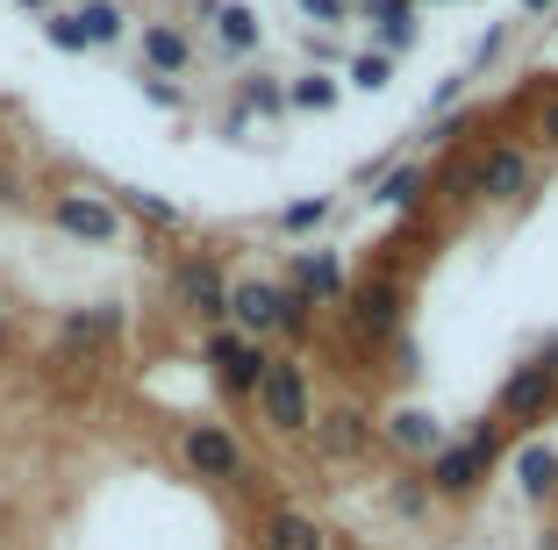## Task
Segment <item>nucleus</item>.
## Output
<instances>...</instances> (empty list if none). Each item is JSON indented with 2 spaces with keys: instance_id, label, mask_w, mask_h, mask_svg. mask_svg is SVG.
Segmentation results:
<instances>
[{
  "instance_id": "22",
  "label": "nucleus",
  "mask_w": 558,
  "mask_h": 550,
  "mask_svg": "<svg viewBox=\"0 0 558 550\" xmlns=\"http://www.w3.org/2000/svg\"><path fill=\"white\" fill-rule=\"evenodd\" d=\"M429 186V164H395L387 179H373V208H415Z\"/></svg>"
},
{
  "instance_id": "28",
  "label": "nucleus",
  "mask_w": 558,
  "mask_h": 550,
  "mask_svg": "<svg viewBox=\"0 0 558 550\" xmlns=\"http://www.w3.org/2000/svg\"><path fill=\"white\" fill-rule=\"evenodd\" d=\"M437 186H444V200H480V172H473V158H451L437 172Z\"/></svg>"
},
{
  "instance_id": "14",
  "label": "nucleus",
  "mask_w": 558,
  "mask_h": 550,
  "mask_svg": "<svg viewBox=\"0 0 558 550\" xmlns=\"http://www.w3.org/2000/svg\"><path fill=\"white\" fill-rule=\"evenodd\" d=\"M379 437L395 443L401 457H437V451H444V421L429 415V407H395V415H387V429H379Z\"/></svg>"
},
{
  "instance_id": "36",
  "label": "nucleus",
  "mask_w": 558,
  "mask_h": 550,
  "mask_svg": "<svg viewBox=\"0 0 558 550\" xmlns=\"http://www.w3.org/2000/svg\"><path fill=\"white\" fill-rule=\"evenodd\" d=\"M551 8H558V0H523V15H551Z\"/></svg>"
},
{
  "instance_id": "33",
  "label": "nucleus",
  "mask_w": 558,
  "mask_h": 550,
  "mask_svg": "<svg viewBox=\"0 0 558 550\" xmlns=\"http://www.w3.org/2000/svg\"><path fill=\"white\" fill-rule=\"evenodd\" d=\"M537 136H544V150H558V94L537 108Z\"/></svg>"
},
{
  "instance_id": "38",
  "label": "nucleus",
  "mask_w": 558,
  "mask_h": 550,
  "mask_svg": "<svg viewBox=\"0 0 558 550\" xmlns=\"http://www.w3.org/2000/svg\"><path fill=\"white\" fill-rule=\"evenodd\" d=\"M0 329H8V301H0Z\"/></svg>"
},
{
  "instance_id": "37",
  "label": "nucleus",
  "mask_w": 558,
  "mask_h": 550,
  "mask_svg": "<svg viewBox=\"0 0 558 550\" xmlns=\"http://www.w3.org/2000/svg\"><path fill=\"white\" fill-rule=\"evenodd\" d=\"M15 8H29V15H50V0H15Z\"/></svg>"
},
{
  "instance_id": "8",
  "label": "nucleus",
  "mask_w": 558,
  "mask_h": 550,
  "mask_svg": "<svg viewBox=\"0 0 558 550\" xmlns=\"http://www.w3.org/2000/svg\"><path fill=\"white\" fill-rule=\"evenodd\" d=\"M315 451L329 457V465H359V457H373V443H379V421L365 415V407H323V415H315Z\"/></svg>"
},
{
  "instance_id": "39",
  "label": "nucleus",
  "mask_w": 558,
  "mask_h": 550,
  "mask_svg": "<svg viewBox=\"0 0 558 550\" xmlns=\"http://www.w3.org/2000/svg\"><path fill=\"white\" fill-rule=\"evenodd\" d=\"M344 8H365V0H344Z\"/></svg>"
},
{
  "instance_id": "30",
  "label": "nucleus",
  "mask_w": 558,
  "mask_h": 550,
  "mask_svg": "<svg viewBox=\"0 0 558 550\" xmlns=\"http://www.w3.org/2000/svg\"><path fill=\"white\" fill-rule=\"evenodd\" d=\"M301 15H308L315 29H344V15H351V8H344V0H301Z\"/></svg>"
},
{
  "instance_id": "11",
  "label": "nucleus",
  "mask_w": 558,
  "mask_h": 550,
  "mask_svg": "<svg viewBox=\"0 0 558 550\" xmlns=\"http://www.w3.org/2000/svg\"><path fill=\"white\" fill-rule=\"evenodd\" d=\"M222 329H236L251 343L279 337V279H230V322Z\"/></svg>"
},
{
  "instance_id": "40",
  "label": "nucleus",
  "mask_w": 558,
  "mask_h": 550,
  "mask_svg": "<svg viewBox=\"0 0 558 550\" xmlns=\"http://www.w3.org/2000/svg\"><path fill=\"white\" fill-rule=\"evenodd\" d=\"M551 22H558V8H551Z\"/></svg>"
},
{
  "instance_id": "32",
  "label": "nucleus",
  "mask_w": 558,
  "mask_h": 550,
  "mask_svg": "<svg viewBox=\"0 0 558 550\" xmlns=\"http://www.w3.org/2000/svg\"><path fill=\"white\" fill-rule=\"evenodd\" d=\"M473 122H480L473 108H451V114H437V130H429V144H451V136H465Z\"/></svg>"
},
{
  "instance_id": "25",
  "label": "nucleus",
  "mask_w": 558,
  "mask_h": 550,
  "mask_svg": "<svg viewBox=\"0 0 558 550\" xmlns=\"http://www.w3.org/2000/svg\"><path fill=\"white\" fill-rule=\"evenodd\" d=\"M308 329H315V301L301 286H279V337H287V343H308Z\"/></svg>"
},
{
  "instance_id": "21",
  "label": "nucleus",
  "mask_w": 558,
  "mask_h": 550,
  "mask_svg": "<svg viewBox=\"0 0 558 550\" xmlns=\"http://www.w3.org/2000/svg\"><path fill=\"white\" fill-rule=\"evenodd\" d=\"M515 486H523L530 501H551V493H558V451H551V443L530 437L523 451H515Z\"/></svg>"
},
{
  "instance_id": "5",
  "label": "nucleus",
  "mask_w": 558,
  "mask_h": 550,
  "mask_svg": "<svg viewBox=\"0 0 558 550\" xmlns=\"http://www.w3.org/2000/svg\"><path fill=\"white\" fill-rule=\"evenodd\" d=\"M50 229L72 243H94V250H108V243H122V215L108 194H86V186H72V194H50Z\"/></svg>"
},
{
  "instance_id": "4",
  "label": "nucleus",
  "mask_w": 558,
  "mask_h": 550,
  "mask_svg": "<svg viewBox=\"0 0 558 550\" xmlns=\"http://www.w3.org/2000/svg\"><path fill=\"white\" fill-rule=\"evenodd\" d=\"M172 308H186L194 322L222 329L230 322V272H222L208 250H186V258L172 265Z\"/></svg>"
},
{
  "instance_id": "7",
  "label": "nucleus",
  "mask_w": 558,
  "mask_h": 550,
  "mask_svg": "<svg viewBox=\"0 0 558 550\" xmlns=\"http://www.w3.org/2000/svg\"><path fill=\"white\" fill-rule=\"evenodd\" d=\"M201 357L215 365V387L230 393V401H251L258 393V379H265V343H251V337H236V329H208V343H201Z\"/></svg>"
},
{
  "instance_id": "16",
  "label": "nucleus",
  "mask_w": 558,
  "mask_h": 550,
  "mask_svg": "<svg viewBox=\"0 0 558 550\" xmlns=\"http://www.w3.org/2000/svg\"><path fill=\"white\" fill-rule=\"evenodd\" d=\"M365 15H373L379 58H401L415 44V0H365Z\"/></svg>"
},
{
  "instance_id": "26",
  "label": "nucleus",
  "mask_w": 558,
  "mask_h": 550,
  "mask_svg": "<svg viewBox=\"0 0 558 550\" xmlns=\"http://www.w3.org/2000/svg\"><path fill=\"white\" fill-rule=\"evenodd\" d=\"M323 222H329V194H308V200H294V208H279V229H287V236H315Z\"/></svg>"
},
{
  "instance_id": "23",
  "label": "nucleus",
  "mask_w": 558,
  "mask_h": 550,
  "mask_svg": "<svg viewBox=\"0 0 558 550\" xmlns=\"http://www.w3.org/2000/svg\"><path fill=\"white\" fill-rule=\"evenodd\" d=\"M337 94H344V86L329 80L323 65H315V72H294V80H287V108H301V114H329V108H337Z\"/></svg>"
},
{
  "instance_id": "12",
  "label": "nucleus",
  "mask_w": 558,
  "mask_h": 550,
  "mask_svg": "<svg viewBox=\"0 0 558 550\" xmlns=\"http://www.w3.org/2000/svg\"><path fill=\"white\" fill-rule=\"evenodd\" d=\"M136 50H144V72H150V80H172V86H180L186 72H194V36H186L180 22H144Z\"/></svg>"
},
{
  "instance_id": "34",
  "label": "nucleus",
  "mask_w": 558,
  "mask_h": 550,
  "mask_svg": "<svg viewBox=\"0 0 558 550\" xmlns=\"http://www.w3.org/2000/svg\"><path fill=\"white\" fill-rule=\"evenodd\" d=\"M0 208H22V172L15 164H0Z\"/></svg>"
},
{
  "instance_id": "19",
  "label": "nucleus",
  "mask_w": 558,
  "mask_h": 550,
  "mask_svg": "<svg viewBox=\"0 0 558 550\" xmlns=\"http://www.w3.org/2000/svg\"><path fill=\"white\" fill-rule=\"evenodd\" d=\"M72 22H80L86 50H116L122 36H130V15H122L116 0H80V8H72Z\"/></svg>"
},
{
  "instance_id": "3",
  "label": "nucleus",
  "mask_w": 558,
  "mask_h": 550,
  "mask_svg": "<svg viewBox=\"0 0 558 550\" xmlns=\"http://www.w3.org/2000/svg\"><path fill=\"white\" fill-rule=\"evenodd\" d=\"M180 465L208 486H244L251 479V457H244L230 421H186L180 429Z\"/></svg>"
},
{
  "instance_id": "18",
  "label": "nucleus",
  "mask_w": 558,
  "mask_h": 550,
  "mask_svg": "<svg viewBox=\"0 0 558 550\" xmlns=\"http://www.w3.org/2000/svg\"><path fill=\"white\" fill-rule=\"evenodd\" d=\"M116 215H136L144 229H165V236L186 229V208H172V200L150 194V186H116Z\"/></svg>"
},
{
  "instance_id": "35",
  "label": "nucleus",
  "mask_w": 558,
  "mask_h": 550,
  "mask_svg": "<svg viewBox=\"0 0 558 550\" xmlns=\"http://www.w3.org/2000/svg\"><path fill=\"white\" fill-rule=\"evenodd\" d=\"M423 501H429L423 486H395V508H401V515H423Z\"/></svg>"
},
{
  "instance_id": "29",
  "label": "nucleus",
  "mask_w": 558,
  "mask_h": 550,
  "mask_svg": "<svg viewBox=\"0 0 558 550\" xmlns=\"http://www.w3.org/2000/svg\"><path fill=\"white\" fill-rule=\"evenodd\" d=\"M44 44L50 50H65V58H86V36H80V22L58 8V15H44Z\"/></svg>"
},
{
  "instance_id": "17",
  "label": "nucleus",
  "mask_w": 558,
  "mask_h": 550,
  "mask_svg": "<svg viewBox=\"0 0 558 550\" xmlns=\"http://www.w3.org/2000/svg\"><path fill=\"white\" fill-rule=\"evenodd\" d=\"M208 29H215V44L230 50V58H251V50L265 44V22H258V8H244V0H222V15H215Z\"/></svg>"
},
{
  "instance_id": "1",
  "label": "nucleus",
  "mask_w": 558,
  "mask_h": 550,
  "mask_svg": "<svg viewBox=\"0 0 558 550\" xmlns=\"http://www.w3.org/2000/svg\"><path fill=\"white\" fill-rule=\"evenodd\" d=\"M258 421L272 437H308L315 429V387H308V365L294 351H272L265 357V379H258Z\"/></svg>"
},
{
  "instance_id": "24",
  "label": "nucleus",
  "mask_w": 558,
  "mask_h": 550,
  "mask_svg": "<svg viewBox=\"0 0 558 550\" xmlns=\"http://www.w3.org/2000/svg\"><path fill=\"white\" fill-rule=\"evenodd\" d=\"M236 114H287V80H272V72H251L244 86H236Z\"/></svg>"
},
{
  "instance_id": "10",
  "label": "nucleus",
  "mask_w": 558,
  "mask_h": 550,
  "mask_svg": "<svg viewBox=\"0 0 558 550\" xmlns=\"http://www.w3.org/2000/svg\"><path fill=\"white\" fill-rule=\"evenodd\" d=\"M344 301H351V329H359L365 343L401 337V286L395 279H359V286H344Z\"/></svg>"
},
{
  "instance_id": "6",
  "label": "nucleus",
  "mask_w": 558,
  "mask_h": 550,
  "mask_svg": "<svg viewBox=\"0 0 558 550\" xmlns=\"http://www.w3.org/2000/svg\"><path fill=\"white\" fill-rule=\"evenodd\" d=\"M473 172H480V200H494V208H523L537 194V158L523 144H487L473 158Z\"/></svg>"
},
{
  "instance_id": "31",
  "label": "nucleus",
  "mask_w": 558,
  "mask_h": 550,
  "mask_svg": "<svg viewBox=\"0 0 558 550\" xmlns=\"http://www.w3.org/2000/svg\"><path fill=\"white\" fill-rule=\"evenodd\" d=\"M136 86H144V100H150V108H186V94H180L172 80H150V72H136Z\"/></svg>"
},
{
  "instance_id": "27",
  "label": "nucleus",
  "mask_w": 558,
  "mask_h": 550,
  "mask_svg": "<svg viewBox=\"0 0 558 550\" xmlns=\"http://www.w3.org/2000/svg\"><path fill=\"white\" fill-rule=\"evenodd\" d=\"M387 80H395V58H379V50H359V58H351V86H359V94H387Z\"/></svg>"
},
{
  "instance_id": "13",
  "label": "nucleus",
  "mask_w": 558,
  "mask_h": 550,
  "mask_svg": "<svg viewBox=\"0 0 558 550\" xmlns=\"http://www.w3.org/2000/svg\"><path fill=\"white\" fill-rule=\"evenodd\" d=\"M258 550H329L323 522L301 515V508H265L258 515Z\"/></svg>"
},
{
  "instance_id": "20",
  "label": "nucleus",
  "mask_w": 558,
  "mask_h": 550,
  "mask_svg": "<svg viewBox=\"0 0 558 550\" xmlns=\"http://www.w3.org/2000/svg\"><path fill=\"white\" fill-rule=\"evenodd\" d=\"M294 286L308 293V301H344V265H337V250H301Z\"/></svg>"
},
{
  "instance_id": "2",
  "label": "nucleus",
  "mask_w": 558,
  "mask_h": 550,
  "mask_svg": "<svg viewBox=\"0 0 558 550\" xmlns=\"http://www.w3.org/2000/svg\"><path fill=\"white\" fill-rule=\"evenodd\" d=\"M494 457H501V421H480L465 443H444L437 457H423V472H429V501H473L480 486H487V472H494Z\"/></svg>"
},
{
  "instance_id": "15",
  "label": "nucleus",
  "mask_w": 558,
  "mask_h": 550,
  "mask_svg": "<svg viewBox=\"0 0 558 550\" xmlns=\"http://www.w3.org/2000/svg\"><path fill=\"white\" fill-rule=\"evenodd\" d=\"M58 337H65L72 351H100V343L122 337V308H116V301H100V308H72L65 322H58Z\"/></svg>"
},
{
  "instance_id": "9",
  "label": "nucleus",
  "mask_w": 558,
  "mask_h": 550,
  "mask_svg": "<svg viewBox=\"0 0 558 550\" xmlns=\"http://www.w3.org/2000/svg\"><path fill=\"white\" fill-rule=\"evenodd\" d=\"M551 407H558V365H544V357L515 365V372L501 379V393H494V415L501 421H544Z\"/></svg>"
}]
</instances>
